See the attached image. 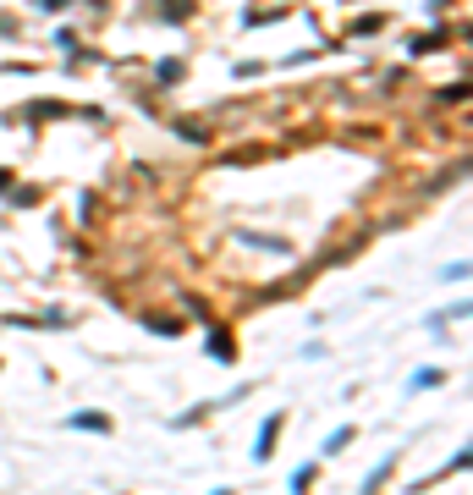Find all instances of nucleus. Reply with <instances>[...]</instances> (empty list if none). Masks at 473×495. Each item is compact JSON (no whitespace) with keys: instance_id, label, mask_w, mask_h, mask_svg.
Masks as SVG:
<instances>
[{"instance_id":"nucleus-1","label":"nucleus","mask_w":473,"mask_h":495,"mask_svg":"<svg viewBox=\"0 0 473 495\" xmlns=\"http://www.w3.org/2000/svg\"><path fill=\"white\" fill-rule=\"evenodd\" d=\"M276 435H281V413H276V418H265V429H259V446H254V457H259V462L270 457V446H276Z\"/></svg>"},{"instance_id":"nucleus-2","label":"nucleus","mask_w":473,"mask_h":495,"mask_svg":"<svg viewBox=\"0 0 473 495\" xmlns=\"http://www.w3.org/2000/svg\"><path fill=\"white\" fill-rule=\"evenodd\" d=\"M72 424H77V429H110V418H99V413H77Z\"/></svg>"}]
</instances>
